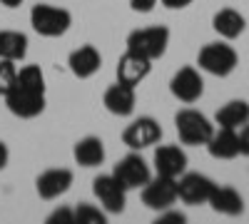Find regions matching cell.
I'll list each match as a JSON object with an SVG mask.
<instances>
[{
  "label": "cell",
  "mask_w": 249,
  "mask_h": 224,
  "mask_svg": "<svg viewBox=\"0 0 249 224\" xmlns=\"http://www.w3.org/2000/svg\"><path fill=\"white\" fill-rule=\"evenodd\" d=\"M28 55V35L20 30H0V57L20 63Z\"/></svg>",
  "instance_id": "obj_22"
},
{
  "label": "cell",
  "mask_w": 249,
  "mask_h": 224,
  "mask_svg": "<svg viewBox=\"0 0 249 224\" xmlns=\"http://www.w3.org/2000/svg\"><path fill=\"white\" fill-rule=\"evenodd\" d=\"M15 77H18L15 63H13V60H3V57H0V95H3V97H5V92L13 87Z\"/></svg>",
  "instance_id": "obj_24"
},
{
  "label": "cell",
  "mask_w": 249,
  "mask_h": 224,
  "mask_svg": "<svg viewBox=\"0 0 249 224\" xmlns=\"http://www.w3.org/2000/svg\"><path fill=\"white\" fill-rule=\"evenodd\" d=\"M167 222H177V224H182V222H184V214L164 209V214H160V224H167Z\"/></svg>",
  "instance_id": "obj_28"
},
{
  "label": "cell",
  "mask_w": 249,
  "mask_h": 224,
  "mask_svg": "<svg viewBox=\"0 0 249 224\" xmlns=\"http://www.w3.org/2000/svg\"><path fill=\"white\" fill-rule=\"evenodd\" d=\"M112 174H115V179H117L127 192H130V190L144 187V185H147V182L152 179L150 165H147V162H144L140 155H135V152H130L127 157H122L117 165H115Z\"/></svg>",
  "instance_id": "obj_7"
},
{
  "label": "cell",
  "mask_w": 249,
  "mask_h": 224,
  "mask_svg": "<svg viewBox=\"0 0 249 224\" xmlns=\"http://www.w3.org/2000/svg\"><path fill=\"white\" fill-rule=\"evenodd\" d=\"M160 3H162L164 8H170V10H182V8H187V5H192L195 0H160Z\"/></svg>",
  "instance_id": "obj_29"
},
{
  "label": "cell",
  "mask_w": 249,
  "mask_h": 224,
  "mask_svg": "<svg viewBox=\"0 0 249 224\" xmlns=\"http://www.w3.org/2000/svg\"><path fill=\"white\" fill-rule=\"evenodd\" d=\"M130 5L135 13H150L157 5V0H130Z\"/></svg>",
  "instance_id": "obj_27"
},
{
  "label": "cell",
  "mask_w": 249,
  "mask_h": 224,
  "mask_svg": "<svg viewBox=\"0 0 249 224\" xmlns=\"http://www.w3.org/2000/svg\"><path fill=\"white\" fill-rule=\"evenodd\" d=\"M70 187H72V172L65 170V167L45 170L35 182V190H37V194L43 199H57L60 194H65Z\"/></svg>",
  "instance_id": "obj_14"
},
{
  "label": "cell",
  "mask_w": 249,
  "mask_h": 224,
  "mask_svg": "<svg viewBox=\"0 0 249 224\" xmlns=\"http://www.w3.org/2000/svg\"><path fill=\"white\" fill-rule=\"evenodd\" d=\"M105 110L110 115H117V117H127L135 112V105H137V95H135V87L124 85V83H115L105 90Z\"/></svg>",
  "instance_id": "obj_15"
},
{
  "label": "cell",
  "mask_w": 249,
  "mask_h": 224,
  "mask_svg": "<svg viewBox=\"0 0 249 224\" xmlns=\"http://www.w3.org/2000/svg\"><path fill=\"white\" fill-rule=\"evenodd\" d=\"M30 25L43 37H60L72 25V15L65 8H57L50 3H40L30 10Z\"/></svg>",
  "instance_id": "obj_2"
},
{
  "label": "cell",
  "mask_w": 249,
  "mask_h": 224,
  "mask_svg": "<svg viewBox=\"0 0 249 224\" xmlns=\"http://www.w3.org/2000/svg\"><path fill=\"white\" fill-rule=\"evenodd\" d=\"M160 139H162V127H160V122L152 120V117H137L122 132V142L132 152L144 150V147H152V145H157Z\"/></svg>",
  "instance_id": "obj_8"
},
{
  "label": "cell",
  "mask_w": 249,
  "mask_h": 224,
  "mask_svg": "<svg viewBox=\"0 0 249 224\" xmlns=\"http://www.w3.org/2000/svg\"><path fill=\"white\" fill-rule=\"evenodd\" d=\"M75 222L77 224H105V214H102L97 207L82 202V205L75 209Z\"/></svg>",
  "instance_id": "obj_23"
},
{
  "label": "cell",
  "mask_w": 249,
  "mask_h": 224,
  "mask_svg": "<svg viewBox=\"0 0 249 224\" xmlns=\"http://www.w3.org/2000/svg\"><path fill=\"white\" fill-rule=\"evenodd\" d=\"M170 45V28L152 25V28H140L127 35V50L137 52L147 60H157L167 52Z\"/></svg>",
  "instance_id": "obj_3"
},
{
  "label": "cell",
  "mask_w": 249,
  "mask_h": 224,
  "mask_svg": "<svg viewBox=\"0 0 249 224\" xmlns=\"http://www.w3.org/2000/svg\"><path fill=\"white\" fill-rule=\"evenodd\" d=\"M0 3H3L5 8H18L20 3H23V0H0Z\"/></svg>",
  "instance_id": "obj_31"
},
{
  "label": "cell",
  "mask_w": 249,
  "mask_h": 224,
  "mask_svg": "<svg viewBox=\"0 0 249 224\" xmlns=\"http://www.w3.org/2000/svg\"><path fill=\"white\" fill-rule=\"evenodd\" d=\"M48 222L50 224H75V212L72 209H68V207H60V209H55L50 217H48Z\"/></svg>",
  "instance_id": "obj_25"
},
{
  "label": "cell",
  "mask_w": 249,
  "mask_h": 224,
  "mask_svg": "<svg viewBox=\"0 0 249 224\" xmlns=\"http://www.w3.org/2000/svg\"><path fill=\"white\" fill-rule=\"evenodd\" d=\"M212 28H214V33L222 35L224 40H234V37H239V35L244 33L247 23H244V17H242L239 10H234V8H222V10H217L214 17H212Z\"/></svg>",
  "instance_id": "obj_20"
},
{
  "label": "cell",
  "mask_w": 249,
  "mask_h": 224,
  "mask_svg": "<svg viewBox=\"0 0 249 224\" xmlns=\"http://www.w3.org/2000/svg\"><path fill=\"white\" fill-rule=\"evenodd\" d=\"M214 122L219 127L239 130L242 125L249 122V103H244V100H232V103L222 105L214 115Z\"/></svg>",
  "instance_id": "obj_21"
},
{
  "label": "cell",
  "mask_w": 249,
  "mask_h": 224,
  "mask_svg": "<svg viewBox=\"0 0 249 224\" xmlns=\"http://www.w3.org/2000/svg\"><path fill=\"white\" fill-rule=\"evenodd\" d=\"M175 127H177V135H179V142L182 145H190V147H199V145H207L210 137L214 135V125L210 122V117L187 107V110H179L175 115Z\"/></svg>",
  "instance_id": "obj_1"
},
{
  "label": "cell",
  "mask_w": 249,
  "mask_h": 224,
  "mask_svg": "<svg viewBox=\"0 0 249 224\" xmlns=\"http://www.w3.org/2000/svg\"><path fill=\"white\" fill-rule=\"evenodd\" d=\"M150 70H152V60H147V57H142V55L127 50L117 60V83L137 87L142 80L150 75Z\"/></svg>",
  "instance_id": "obj_13"
},
{
  "label": "cell",
  "mask_w": 249,
  "mask_h": 224,
  "mask_svg": "<svg viewBox=\"0 0 249 224\" xmlns=\"http://www.w3.org/2000/svg\"><path fill=\"white\" fill-rule=\"evenodd\" d=\"M204 147L210 150V155L214 159H234L239 155V135H237V130L219 127V130H214V135L210 137V142Z\"/></svg>",
  "instance_id": "obj_18"
},
{
  "label": "cell",
  "mask_w": 249,
  "mask_h": 224,
  "mask_svg": "<svg viewBox=\"0 0 249 224\" xmlns=\"http://www.w3.org/2000/svg\"><path fill=\"white\" fill-rule=\"evenodd\" d=\"M207 205H212L214 212L227 214V217H237V214L244 212V199H242V194L234 187H219L217 185L212 190V197H210Z\"/></svg>",
  "instance_id": "obj_19"
},
{
  "label": "cell",
  "mask_w": 249,
  "mask_h": 224,
  "mask_svg": "<svg viewBox=\"0 0 249 224\" xmlns=\"http://www.w3.org/2000/svg\"><path fill=\"white\" fill-rule=\"evenodd\" d=\"M217 185L207 177V174H199V172H184L182 177H177V194L184 205H207L212 197V190Z\"/></svg>",
  "instance_id": "obj_9"
},
{
  "label": "cell",
  "mask_w": 249,
  "mask_h": 224,
  "mask_svg": "<svg viewBox=\"0 0 249 224\" xmlns=\"http://www.w3.org/2000/svg\"><path fill=\"white\" fill-rule=\"evenodd\" d=\"M72 157L80 167H100L105 162V145L102 139L95 137V135H88L75 142L72 147Z\"/></svg>",
  "instance_id": "obj_17"
},
{
  "label": "cell",
  "mask_w": 249,
  "mask_h": 224,
  "mask_svg": "<svg viewBox=\"0 0 249 224\" xmlns=\"http://www.w3.org/2000/svg\"><path fill=\"white\" fill-rule=\"evenodd\" d=\"M152 162H155V172L162 174V177L177 179V177H182L187 172V155L177 145H162V147H157Z\"/></svg>",
  "instance_id": "obj_12"
},
{
  "label": "cell",
  "mask_w": 249,
  "mask_h": 224,
  "mask_svg": "<svg viewBox=\"0 0 249 224\" xmlns=\"http://www.w3.org/2000/svg\"><path fill=\"white\" fill-rule=\"evenodd\" d=\"M177 199H179V194H177V179H172V177L157 174L155 179H150L147 185L142 187V205L147 209H155V212L172 209V205Z\"/></svg>",
  "instance_id": "obj_6"
},
{
  "label": "cell",
  "mask_w": 249,
  "mask_h": 224,
  "mask_svg": "<svg viewBox=\"0 0 249 224\" xmlns=\"http://www.w3.org/2000/svg\"><path fill=\"white\" fill-rule=\"evenodd\" d=\"M197 65H199V70L210 72L214 77H227V75H232L237 70L239 55L232 45H227V43H210V45H204L199 50Z\"/></svg>",
  "instance_id": "obj_4"
},
{
  "label": "cell",
  "mask_w": 249,
  "mask_h": 224,
  "mask_svg": "<svg viewBox=\"0 0 249 224\" xmlns=\"http://www.w3.org/2000/svg\"><path fill=\"white\" fill-rule=\"evenodd\" d=\"M8 159H10V150H8L5 142H0V170L8 167Z\"/></svg>",
  "instance_id": "obj_30"
},
{
  "label": "cell",
  "mask_w": 249,
  "mask_h": 224,
  "mask_svg": "<svg viewBox=\"0 0 249 224\" xmlns=\"http://www.w3.org/2000/svg\"><path fill=\"white\" fill-rule=\"evenodd\" d=\"M237 135H239V155L249 157V122L239 127V132H237Z\"/></svg>",
  "instance_id": "obj_26"
},
{
  "label": "cell",
  "mask_w": 249,
  "mask_h": 224,
  "mask_svg": "<svg viewBox=\"0 0 249 224\" xmlns=\"http://www.w3.org/2000/svg\"><path fill=\"white\" fill-rule=\"evenodd\" d=\"M92 192L97 197V202L102 205V209L110 214H120L124 209V202H127V190H124L120 182L115 179V174H100L92 182Z\"/></svg>",
  "instance_id": "obj_11"
},
{
  "label": "cell",
  "mask_w": 249,
  "mask_h": 224,
  "mask_svg": "<svg viewBox=\"0 0 249 224\" xmlns=\"http://www.w3.org/2000/svg\"><path fill=\"white\" fill-rule=\"evenodd\" d=\"M68 65H70V72H72L75 77L88 80V77H92V75L100 70L102 55H100V50H97L95 45H82V48H77V50L70 52Z\"/></svg>",
  "instance_id": "obj_16"
},
{
  "label": "cell",
  "mask_w": 249,
  "mask_h": 224,
  "mask_svg": "<svg viewBox=\"0 0 249 224\" xmlns=\"http://www.w3.org/2000/svg\"><path fill=\"white\" fill-rule=\"evenodd\" d=\"M5 105L15 117L33 120L45 110V90L13 83V87L5 92Z\"/></svg>",
  "instance_id": "obj_5"
},
{
  "label": "cell",
  "mask_w": 249,
  "mask_h": 224,
  "mask_svg": "<svg viewBox=\"0 0 249 224\" xmlns=\"http://www.w3.org/2000/svg\"><path fill=\"white\" fill-rule=\"evenodd\" d=\"M170 92L179 100V103H184V105L197 103V100L204 95V80H202L199 70L192 68V65L179 68L172 75V80H170Z\"/></svg>",
  "instance_id": "obj_10"
}]
</instances>
